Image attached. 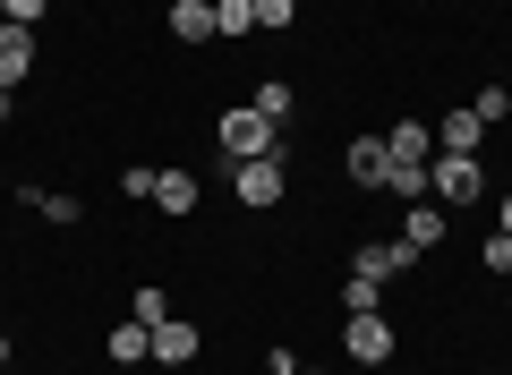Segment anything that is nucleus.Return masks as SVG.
<instances>
[{
  "label": "nucleus",
  "instance_id": "nucleus-1",
  "mask_svg": "<svg viewBox=\"0 0 512 375\" xmlns=\"http://www.w3.org/2000/svg\"><path fill=\"white\" fill-rule=\"evenodd\" d=\"M427 197H436L444 214H470V205L487 197V171H478V154H436V162H427Z\"/></svg>",
  "mask_w": 512,
  "mask_h": 375
},
{
  "label": "nucleus",
  "instance_id": "nucleus-2",
  "mask_svg": "<svg viewBox=\"0 0 512 375\" xmlns=\"http://www.w3.org/2000/svg\"><path fill=\"white\" fill-rule=\"evenodd\" d=\"M222 162H265V154H282V128L265 120L256 103H239V111H222Z\"/></svg>",
  "mask_w": 512,
  "mask_h": 375
},
{
  "label": "nucleus",
  "instance_id": "nucleus-3",
  "mask_svg": "<svg viewBox=\"0 0 512 375\" xmlns=\"http://www.w3.org/2000/svg\"><path fill=\"white\" fill-rule=\"evenodd\" d=\"M231 188H239V205H248V214H265V205H282V188H291V162H282V154L231 162Z\"/></svg>",
  "mask_w": 512,
  "mask_h": 375
},
{
  "label": "nucleus",
  "instance_id": "nucleus-4",
  "mask_svg": "<svg viewBox=\"0 0 512 375\" xmlns=\"http://www.w3.org/2000/svg\"><path fill=\"white\" fill-rule=\"evenodd\" d=\"M342 350L359 358V367H393V316H384V307H376V316H350L342 324Z\"/></svg>",
  "mask_w": 512,
  "mask_h": 375
},
{
  "label": "nucleus",
  "instance_id": "nucleus-5",
  "mask_svg": "<svg viewBox=\"0 0 512 375\" xmlns=\"http://www.w3.org/2000/svg\"><path fill=\"white\" fill-rule=\"evenodd\" d=\"M35 52H43V43H35V26H0V86H9V94H18L26 77H35Z\"/></svg>",
  "mask_w": 512,
  "mask_h": 375
},
{
  "label": "nucleus",
  "instance_id": "nucleus-6",
  "mask_svg": "<svg viewBox=\"0 0 512 375\" xmlns=\"http://www.w3.org/2000/svg\"><path fill=\"white\" fill-rule=\"evenodd\" d=\"M444 231H453V214H444V205L436 197H419V205H410V222H402V248H444Z\"/></svg>",
  "mask_w": 512,
  "mask_h": 375
},
{
  "label": "nucleus",
  "instance_id": "nucleus-7",
  "mask_svg": "<svg viewBox=\"0 0 512 375\" xmlns=\"http://www.w3.org/2000/svg\"><path fill=\"white\" fill-rule=\"evenodd\" d=\"M205 341H197V324H180V316H163L154 324V367H188Z\"/></svg>",
  "mask_w": 512,
  "mask_h": 375
},
{
  "label": "nucleus",
  "instance_id": "nucleus-8",
  "mask_svg": "<svg viewBox=\"0 0 512 375\" xmlns=\"http://www.w3.org/2000/svg\"><path fill=\"white\" fill-rule=\"evenodd\" d=\"M342 171L359 179V188H376V197H384V171H393V154H384V137H359V145L342 154Z\"/></svg>",
  "mask_w": 512,
  "mask_h": 375
},
{
  "label": "nucleus",
  "instance_id": "nucleus-9",
  "mask_svg": "<svg viewBox=\"0 0 512 375\" xmlns=\"http://www.w3.org/2000/svg\"><path fill=\"white\" fill-rule=\"evenodd\" d=\"M146 358H154V324H137V316H128V324H111V367H146Z\"/></svg>",
  "mask_w": 512,
  "mask_h": 375
},
{
  "label": "nucleus",
  "instance_id": "nucleus-10",
  "mask_svg": "<svg viewBox=\"0 0 512 375\" xmlns=\"http://www.w3.org/2000/svg\"><path fill=\"white\" fill-rule=\"evenodd\" d=\"M402 265H419V248H402V239H367V248H359V265H350V273H376V282H393Z\"/></svg>",
  "mask_w": 512,
  "mask_h": 375
},
{
  "label": "nucleus",
  "instance_id": "nucleus-11",
  "mask_svg": "<svg viewBox=\"0 0 512 375\" xmlns=\"http://www.w3.org/2000/svg\"><path fill=\"white\" fill-rule=\"evenodd\" d=\"M384 154H393V162H436V128H427V120H393Z\"/></svg>",
  "mask_w": 512,
  "mask_h": 375
},
{
  "label": "nucleus",
  "instance_id": "nucleus-12",
  "mask_svg": "<svg viewBox=\"0 0 512 375\" xmlns=\"http://www.w3.org/2000/svg\"><path fill=\"white\" fill-rule=\"evenodd\" d=\"M478 137H487V120H478V111H453V120H436V154H478Z\"/></svg>",
  "mask_w": 512,
  "mask_h": 375
},
{
  "label": "nucleus",
  "instance_id": "nucleus-13",
  "mask_svg": "<svg viewBox=\"0 0 512 375\" xmlns=\"http://www.w3.org/2000/svg\"><path fill=\"white\" fill-rule=\"evenodd\" d=\"M154 205L163 214H197V171H154Z\"/></svg>",
  "mask_w": 512,
  "mask_h": 375
},
{
  "label": "nucleus",
  "instance_id": "nucleus-14",
  "mask_svg": "<svg viewBox=\"0 0 512 375\" xmlns=\"http://www.w3.org/2000/svg\"><path fill=\"white\" fill-rule=\"evenodd\" d=\"M171 35L180 43H214V0H180V9H171Z\"/></svg>",
  "mask_w": 512,
  "mask_h": 375
},
{
  "label": "nucleus",
  "instance_id": "nucleus-15",
  "mask_svg": "<svg viewBox=\"0 0 512 375\" xmlns=\"http://www.w3.org/2000/svg\"><path fill=\"white\" fill-rule=\"evenodd\" d=\"M26 197H35V214L52 222V231H77V222H86V205H77V197H60V188H26Z\"/></svg>",
  "mask_w": 512,
  "mask_h": 375
},
{
  "label": "nucleus",
  "instance_id": "nucleus-16",
  "mask_svg": "<svg viewBox=\"0 0 512 375\" xmlns=\"http://www.w3.org/2000/svg\"><path fill=\"white\" fill-rule=\"evenodd\" d=\"M256 35V0H214V43H239Z\"/></svg>",
  "mask_w": 512,
  "mask_h": 375
},
{
  "label": "nucleus",
  "instance_id": "nucleus-17",
  "mask_svg": "<svg viewBox=\"0 0 512 375\" xmlns=\"http://www.w3.org/2000/svg\"><path fill=\"white\" fill-rule=\"evenodd\" d=\"M384 197L419 205V197H427V162H393V171H384Z\"/></svg>",
  "mask_w": 512,
  "mask_h": 375
},
{
  "label": "nucleus",
  "instance_id": "nucleus-18",
  "mask_svg": "<svg viewBox=\"0 0 512 375\" xmlns=\"http://www.w3.org/2000/svg\"><path fill=\"white\" fill-rule=\"evenodd\" d=\"M342 307H350V316H376V307H384V282H376V273H350V282H342Z\"/></svg>",
  "mask_w": 512,
  "mask_h": 375
},
{
  "label": "nucleus",
  "instance_id": "nucleus-19",
  "mask_svg": "<svg viewBox=\"0 0 512 375\" xmlns=\"http://www.w3.org/2000/svg\"><path fill=\"white\" fill-rule=\"evenodd\" d=\"M291 103H299V94H291V86H282V77H265V86H256V111H265V120H274V128H282V120H291Z\"/></svg>",
  "mask_w": 512,
  "mask_h": 375
},
{
  "label": "nucleus",
  "instance_id": "nucleus-20",
  "mask_svg": "<svg viewBox=\"0 0 512 375\" xmlns=\"http://www.w3.org/2000/svg\"><path fill=\"white\" fill-rule=\"evenodd\" d=\"M128 316H137V324H163V316H171V290H163V282H146L137 299H128Z\"/></svg>",
  "mask_w": 512,
  "mask_h": 375
},
{
  "label": "nucleus",
  "instance_id": "nucleus-21",
  "mask_svg": "<svg viewBox=\"0 0 512 375\" xmlns=\"http://www.w3.org/2000/svg\"><path fill=\"white\" fill-rule=\"evenodd\" d=\"M478 265H487V273H512V231H487V248H478Z\"/></svg>",
  "mask_w": 512,
  "mask_h": 375
},
{
  "label": "nucleus",
  "instance_id": "nucleus-22",
  "mask_svg": "<svg viewBox=\"0 0 512 375\" xmlns=\"http://www.w3.org/2000/svg\"><path fill=\"white\" fill-rule=\"evenodd\" d=\"M256 26H274V35H282V26H299V0H256Z\"/></svg>",
  "mask_w": 512,
  "mask_h": 375
},
{
  "label": "nucleus",
  "instance_id": "nucleus-23",
  "mask_svg": "<svg viewBox=\"0 0 512 375\" xmlns=\"http://www.w3.org/2000/svg\"><path fill=\"white\" fill-rule=\"evenodd\" d=\"M120 197H154V162H128V171H120Z\"/></svg>",
  "mask_w": 512,
  "mask_h": 375
},
{
  "label": "nucleus",
  "instance_id": "nucleus-24",
  "mask_svg": "<svg viewBox=\"0 0 512 375\" xmlns=\"http://www.w3.org/2000/svg\"><path fill=\"white\" fill-rule=\"evenodd\" d=\"M52 18V0H9V26H43Z\"/></svg>",
  "mask_w": 512,
  "mask_h": 375
},
{
  "label": "nucleus",
  "instance_id": "nucleus-25",
  "mask_svg": "<svg viewBox=\"0 0 512 375\" xmlns=\"http://www.w3.org/2000/svg\"><path fill=\"white\" fill-rule=\"evenodd\" d=\"M9 120H18V94H9V86H0V128H9Z\"/></svg>",
  "mask_w": 512,
  "mask_h": 375
},
{
  "label": "nucleus",
  "instance_id": "nucleus-26",
  "mask_svg": "<svg viewBox=\"0 0 512 375\" xmlns=\"http://www.w3.org/2000/svg\"><path fill=\"white\" fill-rule=\"evenodd\" d=\"M495 231H512V188H504V214H495Z\"/></svg>",
  "mask_w": 512,
  "mask_h": 375
},
{
  "label": "nucleus",
  "instance_id": "nucleus-27",
  "mask_svg": "<svg viewBox=\"0 0 512 375\" xmlns=\"http://www.w3.org/2000/svg\"><path fill=\"white\" fill-rule=\"evenodd\" d=\"M0 375H9V333H0Z\"/></svg>",
  "mask_w": 512,
  "mask_h": 375
},
{
  "label": "nucleus",
  "instance_id": "nucleus-28",
  "mask_svg": "<svg viewBox=\"0 0 512 375\" xmlns=\"http://www.w3.org/2000/svg\"><path fill=\"white\" fill-rule=\"evenodd\" d=\"M0 26H9V0H0Z\"/></svg>",
  "mask_w": 512,
  "mask_h": 375
},
{
  "label": "nucleus",
  "instance_id": "nucleus-29",
  "mask_svg": "<svg viewBox=\"0 0 512 375\" xmlns=\"http://www.w3.org/2000/svg\"><path fill=\"white\" fill-rule=\"evenodd\" d=\"M376 375H393V367H376Z\"/></svg>",
  "mask_w": 512,
  "mask_h": 375
},
{
  "label": "nucleus",
  "instance_id": "nucleus-30",
  "mask_svg": "<svg viewBox=\"0 0 512 375\" xmlns=\"http://www.w3.org/2000/svg\"><path fill=\"white\" fill-rule=\"evenodd\" d=\"M0 188H9V179H0Z\"/></svg>",
  "mask_w": 512,
  "mask_h": 375
},
{
  "label": "nucleus",
  "instance_id": "nucleus-31",
  "mask_svg": "<svg viewBox=\"0 0 512 375\" xmlns=\"http://www.w3.org/2000/svg\"><path fill=\"white\" fill-rule=\"evenodd\" d=\"M171 9H180V0H171Z\"/></svg>",
  "mask_w": 512,
  "mask_h": 375
}]
</instances>
